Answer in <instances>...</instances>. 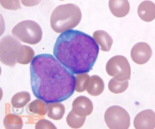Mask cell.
Here are the masks:
<instances>
[{"mask_svg": "<svg viewBox=\"0 0 155 129\" xmlns=\"http://www.w3.org/2000/svg\"><path fill=\"white\" fill-rule=\"evenodd\" d=\"M31 101V96L28 92L22 91L14 95L11 99V104L16 109L24 107Z\"/></svg>", "mask_w": 155, "mask_h": 129, "instance_id": "cell-17", "label": "cell"}, {"mask_svg": "<svg viewBox=\"0 0 155 129\" xmlns=\"http://www.w3.org/2000/svg\"><path fill=\"white\" fill-rule=\"evenodd\" d=\"M108 89L114 94H120L125 91L129 87V81H119L115 79H111L108 83Z\"/></svg>", "mask_w": 155, "mask_h": 129, "instance_id": "cell-19", "label": "cell"}, {"mask_svg": "<svg viewBox=\"0 0 155 129\" xmlns=\"http://www.w3.org/2000/svg\"><path fill=\"white\" fill-rule=\"evenodd\" d=\"M152 55V51L148 44L139 42L134 45L130 52V56L134 62L143 65L148 62Z\"/></svg>", "mask_w": 155, "mask_h": 129, "instance_id": "cell-8", "label": "cell"}, {"mask_svg": "<svg viewBox=\"0 0 155 129\" xmlns=\"http://www.w3.org/2000/svg\"><path fill=\"white\" fill-rule=\"evenodd\" d=\"M31 85L36 97L46 103L61 102L73 95L74 74L50 54H40L30 65Z\"/></svg>", "mask_w": 155, "mask_h": 129, "instance_id": "cell-1", "label": "cell"}, {"mask_svg": "<svg viewBox=\"0 0 155 129\" xmlns=\"http://www.w3.org/2000/svg\"><path fill=\"white\" fill-rule=\"evenodd\" d=\"M75 77V90L78 92L81 93L85 91L89 82V75L87 73L76 74Z\"/></svg>", "mask_w": 155, "mask_h": 129, "instance_id": "cell-20", "label": "cell"}, {"mask_svg": "<svg viewBox=\"0 0 155 129\" xmlns=\"http://www.w3.org/2000/svg\"><path fill=\"white\" fill-rule=\"evenodd\" d=\"M94 106L91 101L85 96H80L76 98L72 103V111L80 117H86L91 115Z\"/></svg>", "mask_w": 155, "mask_h": 129, "instance_id": "cell-10", "label": "cell"}, {"mask_svg": "<svg viewBox=\"0 0 155 129\" xmlns=\"http://www.w3.org/2000/svg\"><path fill=\"white\" fill-rule=\"evenodd\" d=\"M12 33L19 40L30 45H36L39 43L43 36L41 27L32 20L20 22L13 28Z\"/></svg>", "mask_w": 155, "mask_h": 129, "instance_id": "cell-5", "label": "cell"}, {"mask_svg": "<svg viewBox=\"0 0 155 129\" xmlns=\"http://www.w3.org/2000/svg\"><path fill=\"white\" fill-rule=\"evenodd\" d=\"M108 5L111 13L116 17H125L130 10V3L127 1H110Z\"/></svg>", "mask_w": 155, "mask_h": 129, "instance_id": "cell-12", "label": "cell"}, {"mask_svg": "<svg viewBox=\"0 0 155 129\" xmlns=\"http://www.w3.org/2000/svg\"><path fill=\"white\" fill-rule=\"evenodd\" d=\"M104 120L110 129H128L130 126V116L128 112L119 106L108 108L104 114Z\"/></svg>", "mask_w": 155, "mask_h": 129, "instance_id": "cell-6", "label": "cell"}, {"mask_svg": "<svg viewBox=\"0 0 155 129\" xmlns=\"http://www.w3.org/2000/svg\"><path fill=\"white\" fill-rule=\"evenodd\" d=\"M3 123L6 129H21L23 127L22 118L13 114H9L5 117Z\"/></svg>", "mask_w": 155, "mask_h": 129, "instance_id": "cell-18", "label": "cell"}, {"mask_svg": "<svg viewBox=\"0 0 155 129\" xmlns=\"http://www.w3.org/2000/svg\"><path fill=\"white\" fill-rule=\"evenodd\" d=\"M106 71L110 76L119 81L130 78V65L127 59L123 56H116L110 58L107 63Z\"/></svg>", "mask_w": 155, "mask_h": 129, "instance_id": "cell-7", "label": "cell"}, {"mask_svg": "<svg viewBox=\"0 0 155 129\" xmlns=\"http://www.w3.org/2000/svg\"><path fill=\"white\" fill-rule=\"evenodd\" d=\"M134 126L136 129H155V112L148 109L139 113L134 119Z\"/></svg>", "mask_w": 155, "mask_h": 129, "instance_id": "cell-9", "label": "cell"}, {"mask_svg": "<svg viewBox=\"0 0 155 129\" xmlns=\"http://www.w3.org/2000/svg\"><path fill=\"white\" fill-rule=\"evenodd\" d=\"M26 45L11 35L3 37L1 40V61L9 67H14L17 63L21 64L23 59Z\"/></svg>", "mask_w": 155, "mask_h": 129, "instance_id": "cell-4", "label": "cell"}, {"mask_svg": "<svg viewBox=\"0 0 155 129\" xmlns=\"http://www.w3.org/2000/svg\"><path fill=\"white\" fill-rule=\"evenodd\" d=\"M1 4L7 10H17L21 8L19 1H1Z\"/></svg>", "mask_w": 155, "mask_h": 129, "instance_id": "cell-22", "label": "cell"}, {"mask_svg": "<svg viewBox=\"0 0 155 129\" xmlns=\"http://www.w3.org/2000/svg\"><path fill=\"white\" fill-rule=\"evenodd\" d=\"M41 99H36L28 105L26 107V112L30 115L44 116L48 113V105Z\"/></svg>", "mask_w": 155, "mask_h": 129, "instance_id": "cell-15", "label": "cell"}, {"mask_svg": "<svg viewBox=\"0 0 155 129\" xmlns=\"http://www.w3.org/2000/svg\"><path fill=\"white\" fill-rule=\"evenodd\" d=\"M35 129H57L55 125L49 121L42 119L35 125Z\"/></svg>", "mask_w": 155, "mask_h": 129, "instance_id": "cell-23", "label": "cell"}, {"mask_svg": "<svg viewBox=\"0 0 155 129\" xmlns=\"http://www.w3.org/2000/svg\"><path fill=\"white\" fill-rule=\"evenodd\" d=\"M40 1H22L21 3L23 5L26 6H33L38 4Z\"/></svg>", "mask_w": 155, "mask_h": 129, "instance_id": "cell-24", "label": "cell"}, {"mask_svg": "<svg viewBox=\"0 0 155 129\" xmlns=\"http://www.w3.org/2000/svg\"><path fill=\"white\" fill-rule=\"evenodd\" d=\"M138 13L140 18L143 21H152L155 18V4L149 1L143 2L139 5Z\"/></svg>", "mask_w": 155, "mask_h": 129, "instance_id": "cell-11", "label": "cell"}, {"mask_svg": "<svg viewBox=\"0 0 155 129\" xmlns=\"http://www.w3.org/2000/svg\"><path fill=\"white\" fill-rule=\"evenodd\" d=\"M104 89L103 79L97 75L90 77L86 91L91 96H97L101 94Z\"/></svg>", "mask_w": 155, "mask_h": 129, "instance_id": "cell-14", "label": "cell"}, {"mask_svg": "<svg viewBox=\"0 0 155 129\" xmlns=\"http://www.w3.org/2000/svg\"><path fill=\"white\" fill-rule=\"evenodd\" d=\"M86 117H80L70 111L66 117V122L70 127L74 129L80 128L84 125Z\"/></svg>", "mask_w": 155, "mask_h": 129, "instance_id": "cell-21", "label": "cell"}, {"mask_svg": "<svg viewBox=\"0 0 155 129\" xmlns=\"http://www.w3.org/2000/svg\"><path fill=\"white\" fill-rule=\"evenodd\" d=\"M93 37L97 44L101 46L102 51H110L113 45V40L107 32L103 30L96 31L93 34Z\"/></svg>", "mask_w": 155, "mask_h": 129, "instance_id": "cell-13", "label": "cell"}, {"mask_svg": "<svg viewBox=\"0 0 155 129\" xmlns=\"http://www.w3.org/2000/svg\"><path fill=\"white\" fill-rule=\"evenodd\" d=\"M99 47L94 38L79 31L61 34L54 45L53 54L59 62L73 74L90 72L98 57Z\"/></svg>", "mask_w": 155, "mask_h": 129, "instance_id": "cell-2", "label": "cell"}, {"mask_svg": "<svg viewBox=\"0 0 155 129\" xmlns=\"http://www.w3.org/2000/svg\"><path fill=\"white\" fill-rule=\"evenodd\" d=\"M65 112L64 106L60 102L50 103L48 105L47 116L53 120H61L64 115Z\"/></svg>", "mask_w": 155, "mask_h": 129, "instance_id": "cell-16", "label": "cell"}, {"mask_svg": "<svg viewBox=\"0 0 155 129\" xmlns=\"http://www.w3.org/2000/svg\"><path fill=\"white\" fill-rule=\"evenodd\" d=\"M81 18V11L76 5H61L53 11L50 18L51 27L56 33H62L76 27Z\"/></svg>", "mask_w": 155, "mask_h": 129, "instance_id": "cell-3", "label": "cell"}]
</instances>
